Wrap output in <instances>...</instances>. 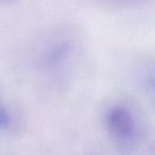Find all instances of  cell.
<instances>
[{"label": "cell", "instance_id": "obj_2", "mask_svg": "<svg viewBox=\"0 0 155 155\" xmlns=\"http://www.w3.org/2000/svg\"><path fill=\"white\" fill-rule=\"evenodd\" d=\"M80 35L70 28L51 32L39 45L36 62L48 75H62L71 72L82 54Z\"/></svg>", "mask_w": 155, "mask_h": 155}, {"label": "cell", "instance_id": "obj_1", "mask_svg": "<svg viewBox=\"0 0 155 155\" xmlns=\"http://www.w3.org/2000/svg\"><path fill=\"white\" fill-rule=\"evenodd\" d=\"M101 122L106 136L121 153H134L146 142L147 117L132 97L115 94L108 98L102 108Z\"/></svg>", "mask_w": 155, "mask_h": 155}, {"label": "cell", "instance_id": "obj_4", "mask_svg": "<svg viewBox=\"0 0 155 155\" xmlns=\"http://www.w3.org/2000/svg\"><path fill=\"white\" fill-rule=\"evenodd\" d=\"M23 116L19 106L7 95L0 92V139L19 134Z\"/></svg>", "mask_w": 155, "mask_h": 155}, {"label": "cell", "instance_id": "obj_3", "mask_svg": "<svg viewBox=\"0 0 155 155\" xmlns=\"http://www.w3.org/2000/svg\"><path fill=\"white\" fill-rule=\"evenodd\" d=\"M130 75L143 99L155 110V55L147 54L134 59Z\"/></svg>", "mask_w": 155, "mask_h": 155}, {"label": "cell", "instance_id": "obj_5", "mask_svg": "<svg viewBox=\"0 0 155 155\" xmlns=\"http://www.w3.org/2000/svg\"><path fill=\"white\" fill-rule=\"evenodd\" d=\"M100 4L110 9H126L134 7L144 0H97Z\"/></svg>", "mask_w": 155, "mask_h": 155}, {"label": "cell", "instance_id": "obj_6", "mask_svg": "<svg viewBox=\"0 0 155 155\" xmlns=\"http://www.w3.org/2000/svg\"><path fill=\"white\" fill-rule=\"evenodd\" d=\"M16 1L17 0H0V5H8V4H12Z\"/></svg>", "mask_w": 155, "mask_h": 155}]
</instances>
